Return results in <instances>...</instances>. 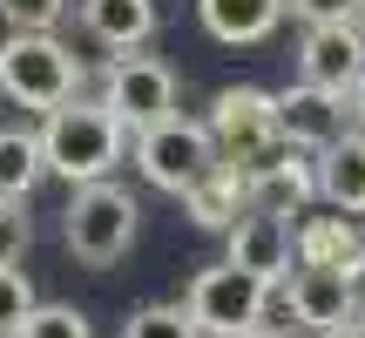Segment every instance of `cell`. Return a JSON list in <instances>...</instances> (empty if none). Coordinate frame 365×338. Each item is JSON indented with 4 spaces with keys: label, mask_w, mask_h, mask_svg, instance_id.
<instances>
[{
    "label": "cell",
    "mask_w": 365,
    "mask_h": 338,
    "mask_svg": "<svg viewBox=\"0 0 365 338\" xmlns=\"http://www.w3.org/2000/svg\"><path fill=\"white\" fill-rule=\"evenodd\" d=\"M122 149H129V129H122L102 102H81V95L61 102L41 122V163H48L54 176H68L75 190L108 183V169L122 163Z\"/></svg>",
    "instance_id": "cell-1"
},
{
    "label": "cell",
    "mask_w": 365,
    "mask_h": 338,
    "mask_svg": "<svg viewBox=\"0 0 365 338\" xmlns=\"http://www.w3.org/2000/svg\"><path fill=\"white\" fill-rule=\"evenodd\" d=\"M210 143H217V163H230V169H244V176H257L264 163H277L284 156V135H277V95L271 88H223L217 102H210Z\"/></svg>",
    "instance_id": "cell-2"
},
{
    "label": "cell",
    "mask_w": 365,
    "mask_h": 338,
    "mask_svg": "<svg viewBox=\"0 0 365 338\" xmlns=\"http://www.w3.org/2000/svg\"><path fill=\"white\" fill-rule=\"evenodd\" d=\"M75 88H81V61L54 34H7L0 41V95L7 102L54 116L61 102H75Z\"/></svg>",
    "instance_id": "cell-3"
},
{
    "label": "cell",
    "mask_w": 365,
    "mask_h": 338,
    "mask_svg": "<svg viewBox=\"0 0 365 338\" xmlns=\"http://www.w3.org/2000/svg\"><path fill=\"white\" fill-rule=\"evenodd\" d=\"M135 223H143V210H135V196L122 190V183H88V190H75V203L61 210L68 250H75L81 264H95V271L129 257Z\"/></svg>",
    "instance_id": "cell-4"
},
{
    "label": "cell",
    "mask_w": 365,
    "mask_h": 338,
    "mask_svg": "<svg viewBox=\"0 0 365 338\" xmlns=\"http://www.w3.org/2000/svg\"><path fill=\"white\" fill-rule=\"evenodd\" d=\"M264 304H271V285H257L237 264H210V271L190 277L182 312L203 338H250V332H264Z\"/></svg>",
    "instance_id": "cell-5"
},
{
    "label": "cell",
    "mask_w": 365,
    "mask_h": 338,
    "mask_svg": "<svg viewBox=\"0 0 365 338\" xmlns=\"http://www.w3.org/2000/svg\"><path fill=\"white\" fill-rule=\"evenodd\" d=\"M102 108H108L129 135L170 122V116H176V68L156 61V54H143V48H135V54H115L108 75H102Z\"/></svg>",
    "instance_id": "cell-6"
},
{
    "label": "cell",
    "mask_w": 365,
    "mask_h": 338,
    "mask_svg": "<svg viewBox=\"0 0 365 338\" xmlns=\"http://www.w3.org/2000/svg\"><path fill=\"white\" fill-rule=\"evenodd\" d=\"M135 163H143V176L156 183V190L190 196L196 183L217 169V143H210V129H203V122L170 116V122H156V129H143V135H135Z\"/></svg>",
    "instance_id": "cell-7"
},
{
    "label": "cell",
    "mask_w": 365,
    "mask_h": 338,
    "mask_svg": "<svg viewBox=\"0 0 365 338\" xmlns=\"http://www.w3.org/2000/svg\"><path fill=\"white\" fill-rule=\"evenodd\" d=\"M277 135L304 156H325L339 135H352V95L312 88V81H291L277 88Z\"/></svg>",
    "instance_id": "cell-8"
},
{
    "label": "cell",
    "mask_w": 365,
    "mask_h": 338,
    "mask_svg": "<svg viewBox=\"0 0 365 338\" xmlns=\"http://www.w3.org/2000/svg\"><path fill=\"white\" fill-rule=\"evenodd\" d=\"M291 271L365 277V230L339 210H304V223H291Z\"/></svg>",
    "instance_id": "cell-9"
},
{
    "label": "cell",
    "mask_w": 365,
    "mask_h": 338,
    "mask_svg": "<svg viewBox=\"0 0 365 338\" xmlns=\"http://www.w3.org/2000/svg\"><path fill=\"white\" fill-rule=\"evenodd\" d=\"M298 81L331 88V95H352L365 81V27L359 21H345V27H304V41H298Z\"/></svg>",
    "instance_id": "cell-10"
},
{
    "label": "cell",
    "mask_w": 365,
    "mask_h": 338,
    "mask_svg": "<svg viewBox=\"0 0 365 338\" xmlns=\"http://www.w3.org/2000/svg\"><path fill=\"white\" fill-rule=\"evenodd\" d=\"M223 264L250 271L257 285H284L291 277V223L284 217H264V210H244V217L223 230Z\"/></svg>",
    "instance_id": "cell-11"
},
{
    "label": "cell",
    "mask_w": 365,
    "mask_h": 338,
    "mask_svg": "<svg viewBox=\"0 0 365 338\" xmlns=\"http://www.w3.org/2000/svg\"><path fill=\"white\" fill-rule=\"evenodd\" d=\"M277 291H284V312L298 318V325H312L318 338L352 325V318L365 312L359 304V277H339V271H291Z\"/></svg>",
    "instance_id": "cell-12"
},
{
    "label": "cell",
    "mask_w": 365,
    "mask_h": 338,
    "mask_svg": "<svg viewBox=\"0 0 365 338\" xmlns=\"http://www.w3.org/2000/svg\"><path fill=\"white\" fill-rule=\"evenodd\" d=\"M318 196V163L304 156V149H284L277 163H264L257 176H250V210H264V217H304Z\"/></svg>",
    "instance_id": "cell-13"
},
{
    "label": "cell",
    "mask_w": 365,
    "mask_h": 338,
    "mask_svg": "<svg viewBox=\"0 0 365 338\" xmlns=\"http://www.w3.org/2000/svg\"><path fill=\"white\" fill-rule=\"evenodd\" d=\"M196 21L223 48H257L284 27V0H196Z\"/></svg>",
    "instance_id": "cell-14"
},
{
    "label": "cell",
    "mask_w": 365,
    "mask_h": 338,
    "mask_svg": "<svg viewBox=\"0 0 365 338\" xmlns=\"http://www.w3.org/2000/svg\"><path fill=\"white\" fill-rule=\"evenodd\" d=\"M318 163V196H325V210H339V217H365V135H339V143L325 149Z\"/></svg>",
    "instance_id": "cell-15"
},
{
    "label": "cell",
    "mask_w": 365,
    "mask_h": 338,
    "mask_svg": "<svg viewBox=\"0 0 365 338\" xmlns=\"http://www.w3.org/2000/svg\"><path fill=\"white\" fill-rule=\"evenodd\" d=\"M156 21H163L156 0H81V27H88L102 48H115V54H135L156 34Z\"/></svg>",
    "instance_id": "cell-16"
},
{
    "label": "cell",
    "mask_w": 365,
    "mask_h": 338,
    "mask_svg": "<svg viewBox=\"0 0 365 338\" xmlns=\"http://www.w3.org/2000/svg\"><path fill=\"white\" fill-rule=\"evenodd\" d=\"M244 210H250V176H244V169H230V163H217L190 196H182V217H190L196 230H230Z\"/></svg>",
    "instance_id": "cell-17"
},
{
    "label": "cell",
    "mask_w": 365,
    "mask_h": 338,
    "mask_svg": "<svg viewBox=\"0 0 365 338\" xmlns=\"http://www.w3.org/2000/svg\"><path fill=\"white\" fill-rule=\"evenodd\" d=\"M48 176L41 163V135L27 129H0V203H27V190Z\"/></svg>",
    "instance_id": "cell-18"
},
{
    "label": "cell",
    "mask_w": 365,
    "mask_h": 338,
    "mask_svg": "<svg viewBox=\"0 0 365 338\" xmlns=\"http://www.w3.org/2000/svg\"><path fill=\"white\" fill-rule=\"evenodd\" d=\"M122 338H203V332L190 325V312H182V304H143V312H129Z\"/></svg>",
    "instance_id": "cell-19"
},
{
    "label": "cell",
    "mask_w": 365,
    "mask_h": 338,
    "mask_svg": "<svg viewBox=\"0 0 365 338\" xmlns=\"http://www.w3.org/2000/svg\"><path fill=\"white\" fill-rule=\"evenodd\" d=\"M68 14V0H0V21L7 34H54Z\"/></svg>",
    "instance_id": "cell-20"
},
{
    "label": "cell",
    "mask_w": 365,
    "mask_h": 338,
    "mask_svg": "<svg viewBox=\"0 0 365 338\" xmlns=\"http://www.w3.org/2000/svg\"><path fill=\"white\" fill-rule=\"evenodd\" d=\"M34 285H27V271H0V338H21V325L34 318Z\"/></svg>",
    "instance_id": "cell-21"
},
{
    "label": "cell",
    "mask_w": 365,
    "mask_h": 338,
    "mask_svg": "<svg viewBox=\"0 0 365 338\" xmlns=\"http://www.w3.org/2000/svg\"><path fill=\"white\" fill-rule=\"evenodd\" d=\"M21 338H95L88 318L75 312V304H34V318L21 325Z\"/></svg>",
    "instance_id": "cell-22"
},
{
    "label": "cell",
    "mask_w": 365,
    "mask_h": 338,
    "mask_svg": "<svg viewBox=\"0 0 365 338\" xmlns=\"http://www.w3.org/2000/svg\"><path fill=\"white\" fill-rule=\"evenodd\" d=\"M27 244H34V223H27V203H0V271H21Z\"/></svg>",
    "instance_id": "cell-23"
},
{
    "label": "cell",
    "mask_w": 365,
    "mask_h": 338,
    "mask_svg": "<svg viewBox=\"0 0 365 338\" xmlns=\"http://www.w3.org/2000/svg\"><path fill=\"white\" fill-rule=\"evenodd\" d=\"M284 14H298L304 27H345L365 14V0H284Z\"/></svg>",
    "instance_id": "cell-24"
},
{
    "label": "cell",
    "mask_w": 365,
    "mask_h": 338,
    "mask_svg": "<svg viewBox=\"0 0 365 338\" xmlns=\"http://www.w3.org/2000/svg\"><path fill=\"white\" fill-rule=\"evenodd\" d=\"M352 129L365 135V81H359V88H352Z\"/></svg>",
    "instance_id": "cell-25"
},
{
    "label": "cell",
    "mask_w": 365,
    "mask_h": 338,
    "mask_svg": "<svg viewBox=\"0 0 365 338\" xmlns=\"http://www.w3.org/2000/svg\"><path fill=\"white\" fill-rule=\"evenodd\" d=\"M325 338H365V312L352 318V325H339V332H325Z\"/></svg>",
    "instance_id": "cell-26"
},
{
    "label": "cell",
    "mask_w": 365,
    "mask_h": 338,
    "mask_svg": "<svg viewBox=\"0 0 365 338\" xmlns=\"http://www.w3.org/2000/svg\"><path fill=\"white\" fill-rule=\"evenodd\" d=\"M250 338H298V332H250Z\"/></svg>",
    "instance_id": "cell-27"
},
{
    "label": "cell",
    "mask_w": 365,
    "mask_h": 338,
    "mask_svg": "<svg viewBox=\"0 0 365 338\" xmlns=\"http://www.w3.org/2000/svg\"><path fill=\"white\" fill-rule=\"evenodd\" d=\"M359 27H365V14H359Z\"/></svg>",
    "instance_id": "cell-28"
}]
</instances>
